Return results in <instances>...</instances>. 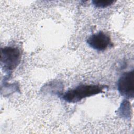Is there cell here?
I'll use <instances>...</instances> for the list:
<instances>
[{"mask_svg":"<svg viewBox=\"0 0 134 134\" xmlns=\"http://www.w3.org/2000/svg\"><path fill=\"white\" fill-rule=\"evenodd\" d=\"M108 87L105 85L82 84L71 89L61 95L62 99L68 103H76L91 96L102 93Z\"/></svg>","mask_w":134,"mask_h":134,"instance_id":"obj_1","label":"cell"},{"mask_svg":"<svg viewBox=\"0 0 134 134\" xmlns=\"http://www.w3.org/2000/svg\"><path fill=\"white\" fill-rule=\"evenodd\" d=\"M20 50L14 47H6L1 49V65L7 72L14 70L19 64L21 60Z\"/></svg>","mask_w":134,"mask_h":134,"instance_id":"obj_2","label":"cell"},{"mask_svg":"<svg viewBox=\"0 0 134 134\" xmlns=\"http://www.w3.org/2000/svg\"><path fill=\"white\" fill-rule=\"evenodd\" d=\"M117 89L121 95L132 99L134 96V71L125 72L117 82Z\"/></svg>","mask_w":134,"mask_h":134,"instance_id":"obj_3","label":"cell"},{"mask_svg":"<svg viewBox=\"0 0 134 134\" xmlns=\"http://www.w3.org/2000/svg\"><path fill=\"white\" fill-rule=\"evenodd\" d=\"M88 45L97 51H104L113 46L110 37L103 31H99L90 36L86 40Z\"/></svg>","mask_w":134,"mask_h":134,"instance_id":"obj_4","label":"cell"},{"mask_svg":"<svg viewBox=\"0 0 134 134\" xmlns=\"http://www.w3.org/2000/svg\"><path fill=\"white\" fill-rule=\"evenodd\" d=\"M115 2L113 0H94L92 1V3L96 7L103 8L111 6Z\"/></svg>","mask_w":134,"mask_h":134,"instance_id":"obj_5","label":"cell"}]
</instances>
